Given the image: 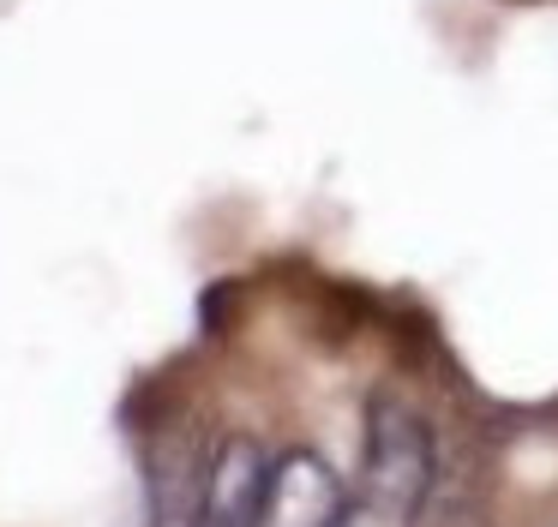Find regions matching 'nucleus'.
Segmentation results:
<instances>
[{"mask_svg": "<svg viewBox=\"0 0 558 527\" xmlns=\"http://www.w3.org/2000/svg\"><path fill=\"white\" fill-rule=\"evenodd\" d=\"M433 498V426L402 395L366 402V450H361V510L414 527Z\"/></svg>", "mask_w": 558, "mask_h": 527, "instance_id": "nucleus-1", "label": "nucleus"}, {"mask_svg": "<svg viewBox=\"0 0 558 527\" xmlns=\"http://www.w3.org/2000/svg\"><path fill=\"white\" fill-rule=\"evenodd\" d=\"M265 474H270L265 443L246 438V431L222 438L205 462V486H198V503H193V522L186 527H253L258 498H265Z\"/></svg>", "mask_w": 558, "mask_h": 527, "instance_id": "nucleus-3", "label": "nucleus"}, {"mask_svg": "<svg viewBox=\"0 0 558 527\" xmlns=\"http://www.w3.org/2000/svg\"><path fill=\"white\" fill-rule=\"evenodd\" d=\"M349 498H342V479L337 467L325 462L318 450H282L270 455V474H265V498H258L253 527H337Z\"/></svg>", "mask_w": 558, "mask_h": 527, "instance_id": "nucleus-2", "label": "nucleus"}]
</instances>
